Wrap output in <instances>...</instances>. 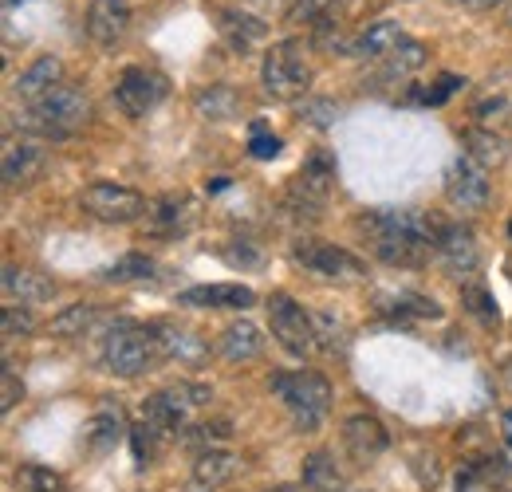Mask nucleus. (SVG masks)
<instances>
[{"mask_svg": "<svg viewBox=\"0 0 512 492\" xmlns=\"http://www.w3.org/2000/svg\"><path fill=\"white\" fill-rule=\"evenodd\" d=\"M158 363H166V359H162L154 323L119 319L99 343V367L107 374H115V378H138V374L154 370Z\"/></svg>", "mask_w": 512, "mask_h": 492, "instance_id": "nucleus-1", "label": "nucleus"}, {"mask_svg": "<svg viewBox=\"0 0 512 492\" xmlns=\"http://www.w3.org/2000/svg\"><path fill=\"white\" fill-rule=\"evenodd\" d=\"M91 119V99L79 91V87H67L60 83L56 91H48L44 99H36L16 123L24 134H36V138H67L75 134L79 126Z\"/></svg>", "mask_w": 512, "mask_h": 492, "instance_id": "nucleus-2", "label": "nucleus"}, {"mask_svg": "<svg viewBox=\"0 0 512 492\" xmlns=\"http://www.w3.org/2000/svg\"><path fill=\"white\" fill-rule=\"evenodd\" d=\"M268 386L276 390V398L288 406L292 422H296L304 433H312L316 426H320L323 418H327V410H331V398H335L331 382L323 378L320 370H288V374H272Z\"/></svg>", "mask_w": 512, "mask_h": 492, "instance_id": "nucleus-3", "label": "nucleus"}, {"mask_svg": "<svg viewBox=\"0 0 512 492\" xmlns=\"http://www.w3.org/2000/svg\"><path fill=\"white\" fill-rule=\"evenodd\" d=\"M209 398H213V390L205 382H178V386L158 390V394H150L142 402V422L158 437L178 433L186 430V422H190V414L197 406H209Z\"/></svg>", "mask_w": 512, "mask_h": 492, "instance_id": "nucleus-4", "label": "nucleus"}, {"mask_svg": "<svg viewBox=\"0 0 512 492\" xmlns=\"http://www.w3.org/2000/svg\"><path fill=\"white\" fill-rule=\"evenodd\" d=\"M304 40H280L264 52L260 63V83L272 99H300L312 83V67L304 60Z\"/></svg>", "mask_w": 512, "mask_h": 492, "instance_id": "nucleus-5", "label": "nucleus"}, {"mask_svg": "<svg viewBox=\"0 0 512 492\" xmlns=\"http://www.w3.org/2000/svg\"><path fill=\"white\" fill-rule=\"evenodd\" d=\"M355 229L363 233V245L371 248L383 264H390V268H418L426 260V252H430L426 245L410 241L406 233H398L386 209H371V213L355 217Z\"/></svg>", "mask_w": 512, "mask_h": 492, "instance_id": "nucleus-6", "label": "nucleus"}, {"mask_svg": "<svg viewBox=\"0 0 512 492\" xmlns=\"http://www.w3.org/2000/svg\"><path fill=\"white\" fill-rule=\"evenodd\" d=\"M264 308H268V327H272L276 343H280L292 359H308V355L316 351V323H312V315L300 308L292 296L276 292V296H268Z\"/></svg>", "mask_w": 512, "mask_h": 492, "instance_id": "nucleus-7", "label": "nucleus"}, {"mask_svg": "<svg viewBox=\"0 0 512 492\" xmlns=\"http://www.w3.org/2000/svg\"><path fill=\"white\" fill-rule=\"evenodd\" d=\"M79 205H83L87 217L107 221V225H130V221L150 213V205H146V197L138 189L115 182H91L79 193Z\"/></svg>", "mask_w": 512, "mask_h": 492, "instance_id": "nucleus-8", "label": "nucleus"}, {"mask_svg": "<svg viewBox=\"0 0 512 492\" xmlns=\"http://www.w3.org/2000/svg\"><path fill=\"white\" fill-rule=\"evenodd\" d=\"M166 95H170V79L162 71H154V67H142V63L127 67L119 75V83H115V103L123 107V115H130V119H142Z\"/></svg>", "mask_w": 512, "mask_h": 492, "instance_id": "nucleus-9", "label": "nucleus"}, {"mask_svg": "<svg viewBox=\"0 0 512 492\" xmlns=\"http://www.w3.org/2000/svg\"><path fill=\"white\" fill-rule=\"evenodd\" d=\"M331 182H335V162H331L327 154H316V158L296 174V182L288 185V209H292L296 217L316 221L323 213V205H327V197H331Z\"/></svg>", "mask_w": 512, "mask_h": 492, "instance_id": "nucleus-10", "label": "nucleus"}, {"mask_svg": "<svg viewBox=\"0 0 512 492\" xmlns=\"http://www.w3.org/2000/svg\"><path fill=\"white\" fill-rule=\"evenodd\" d=\"M292 260L316 276H327V280H355L363 276V260L351 256L347 248L327 245V241H316V237H300L292 241Z\"/></svg>", "mask_w": 512, "mask_h": 492, "instance_id": "nucleus-11", "label": "nucleus"}, {"mask_svg": "<svg viewBox=\"0 0 512 492\" xmlns=\"http://www.w3.org/2000/svg\"><path fill=\"white\" fill-rule=\"evenodd\" d=\"M489 193H493V185H489V174H485V166H481V162H473V158L465 154V158H457V162L449 166L446 197H449V205H453V209L477 213V209H485V205H489Z\"/></svg>", "mask_w": 512, "mask_h": 492, "instance_id": "nucleus-12", "label": "nucleus"}, {"mask_svg": "<svg viewBox=\"0 0 512 492\" xmlns=\"http://www.w3.org/2000/svg\"><path fill=\"white\" fill-rule=\"evenodd\" d=\"M48 162V150L40 138L32 134H20V138H8L4 142V154H0V170H4V182L8 185H28Z\"/></svg>", "mask_w": 512, "mask_h": 492, "instance_id": "nucleus-13", "label": "nucleus"}, {"mask_svg": "<svg viewBox=\"0 0 512 492\" xmlns=\"http://www.w3.org/2000/svg\"><path fill=\"white\" fill-rule=\"evenodd\" d=\"M0 284H4V296L12 300V304H48L52 296H56V280L48 276V272H36V268H20V264H4V276H0Z\"/></svg>", "mask_w": 512, "mask_h": 492, "instance_id": "nucleus-14", "label": "nucleus"}, {"mask_svg": "<svg viewBox=\"0 0 512 492\" xmlns=\"http://www.w3.org/2000/svg\"><path fill=\"white\" fill-rule=\"evenodd\" d=\"M130 28V4L127 0H91L87 8V36L103 48H115Z\"/></svg>", "mask_w": 512, "mask_h": 492, "instance_id": "nucleus-15", "label": "nucleus"}, {"mask_svg": "<svg viewBox=\"0 0 512 492\" xmlns=\"http://www.w3.org/2000/svg\"><path fill=\"white\" fill-rule=\"evenodd\" d=\"M343 445L351 449L355 461H375L390 445V430L379 418H371V414H351L343 422Z\"/></svg>", "mask_w": 512, "mask_h": 492, "instance_id": "nucleus-16", "label": "nucleus"}, {"mask_svg": "<svg viewBox=\"0 0 512 492\" xmlns=\"http://www.w3.org/2000/svg\"><path fill=\"white\" fill-rule=\"evenodd\" d=\"M178 304L186 308H253L256 304V292L245 288V284H201V288H186L178 296Z\"/></svg>", "mask_w": 512, "mask_h": 492, "instance_id": "nucleus-17", "label": "nucleus"}, {"mask_svg": "<svg viewBox=\"0 0 512 492\" xmlns=\"http://www.w3.org/2000/svg\"><path fill=\"white\" fill-rule=\"evenodd\" d=\"M288 20L304 24L316 40H331L335 28H339V0H292Z\"/></svg>", "mask_w": 512, "mask_h": 492, "instance_id": "nucleus-18", "label": "nucleus"}, {"mask_svg": "<svg viewBox=\"0 0 512 492\" xmlns=\"http://www.w3.org/2000/svg\"><path fill=\"white\" fill-rule=\"evenodd\" d=\"M193 111L205 123H233V119H241V95L229 83H209L193 95Z\"/></svg>", "mask_w": 512, "mask_h": 492, "instance_id": "nucleus-19", "label": "nucleus"}, {"mask_svg": "<svg viewBox=\"0 0 512 492\" xmlns=\"http://www.w3.org/2000/svg\"><path fill=\"white\" fill-rule=\"evenodd\" d=\"M123 437H127V418H123L119 406H107V402L95 410V418L83 430V441H87L91 453H111Z\"/></svg>", "mask_w": 512, "mask_h": 492, "instance_id": "nucleus-20", "label": "nucleus"}, {"mask_svg": "<svg viewBox=\"0 0 512 492\" xmlns=\"http://www.w3.org/2000/svg\"><path fill=\"white\" fill-rule=\"evenodd\" d=\"M60 79H64V63L56 60V56H40V60L28 63V67L20 71V79H16V95L36 103V99H44L48 91H56Z\"/></svg>", "mask_w": 512, "mask_h": 492, "instance_id": "nucleus-21", "label": "nucleus"}, {"mask_svg": "<svg viewBox=\"0 0 512 492\" xmlns=\"http://www.w3.org/2000/svg\"><path fill=\"white\" fill-rule=\"evenodd\" d=\"M438 256L449 264V272H473L477 268V241L465 225H442Z\"/></svg>", "mask_w": 512, "mask_h": 492, "instance_id": "nucleus-22", "label": "nucleus"}, {"mask_svg": "<svg viewBox=\"0 0 512 492\" xmlns=\"http://www.w3.org/2000/svg\"><path fill=\"white\" fill-rule=\"evenodd\" d=\"M402 40H406V32L394 20H375V24H367V32H359V40L351 44V52L363 56V60H386Z\"/></svg>", "mask_w": 512, "mask_h": 492, "instance_id": "nucleus-23", "label": "nucleus"}, {"mask_svg": "<svg viewBox=\"0 0 512 492\" xmlns=\"http://www.w3.org/2000/svg\"><path fill=\"white\" fill-rule=\"evenodd\" d=\"M237 465H241L237 453H229V449H205L193 461V485L197 489H221L225 481H233Z\"/></svg>", "mask_w": 512, "mask_h": 492, "instance_id": "nucleus-24", "label": "nucleus"}, {"mask_svg": "<svg viewBox=\"0 0 512 492\" xmlns=\"http://www.w3.org/2000/svg\"><path fill=\"white\" fill-rule=\"evenodd\" d=\"M260 347H264V335H260V327L249 323V319H237V323H229L221 331V355L229 363H249V359L260 355Z\"/></svg>", "mask_w": 512, "mask_h": 492, "instance_id": "nucleus-25", "label": "nucleus"}, {"mask_svg": "<svg viewBox=\"0 0 512 492\" xmlns=\"http://www.w3.org/2000/svg\"><path fill=\"white\" fill-rule=\"evenodd\" d=\"M154 335H158V347H162V359H178V363H197L205 355V343L193 335V331H182L174 323H154Z\"/></svg>", "mask_w": 512, "mask_h": 492, "instance_id": "nucleus-26", "label": "nucleus"}, {"mask_svg": "<svg viewBox=\"0 0 512 492\" xmlns=\"http://www.w3.org/2000/svg\"><path fill=\"white\" fill-rule=\"evenodd\" d=\"M150 225H154V233H162V237H174V233H186L193 221V201L190 197H162L158 205H150Z\"/></svg>", "mask_w": 512, "mask_h": 492, "instance_id": "nucleus-27", "label": "nucleus"}, {"mask_svg": "<svg viewBox=\"0 0 512 492\" xmlns=\"http://www.w3.org/2000/svg\"><path fill=\"white\" fill-rule=\"evenodd\" d=\"M221 32H225V36H229V44L245 56V52H249V44H256V40H264V36H268V24H264L260 16L237 12V8H225V12H221Z\"/></svg>", "mask_w": 512, "mask_h": 492, "instance_id": "nucleus-28", "label": "nucleus"}, {"mask_svg": "<svg viewBox=\"0 0 512 492\" xmlns=\"http://www.w3.org/2000/svg\"><path fill=\"white\" fill-rule=\"evenodd\" d=\"M426 56H430V52H426V44L406 36V40H402V44H398V48L383 60V71H379V75H383V79H406V75H414V71L426 63Z\"/></svg>", "mask_w": 512, "mask_h": 492, "instance_id": "nucleus-29", "label": "nucleus"}, {"mask_svg": "<svg viewBox=\"0 0 512 492\" xmlns=\"http://www.w3.org/2000/svg\"><path fill=\"white\" fill-rule=\"evenodd\" d=\"M95 323H99V308H95V304H71V308H64L48 323V331H52L56 339H79V335H87Z\"/></svg>", "mask_w": 512, "mask_h": 492, "instance_id": "nucleus-30", "label": "nucleus"}, {"mask_svg": "<svg viewBox=\"0 0 512 492\" xmlns=\"http://www.w3.org/2000/svg\"><path fill=\"white\" fill-rule=\"evenodd\" d=\"M304 489L308 492H343V473L327 453L304 457Z\"/></svg>", "mask_w": 512, "mask_h": 492, "instance_id": "nucleus-31", "label": "nucleus"}, {"mask_svg": "<svg viewBox=\"0 0 512 492\" xmlns=\"http://www.w3.org/2000/svg\"><path fill=\"white\" fill-rule=\"evenodd\" d=\"M465 146H469V158L481 162V166H497V162H505V154H509L505 138H497V134H489V130H465Z\"/></svg>", "mask_w": 512, "mask_h": 492, "instance_id": "nucleus-32", "label": "nucleus"}, {"mask_svg": "<svg viewBox=\"0 0 512 492\" xmlns=\"http://www.w3.org/2000/svg\"><path fill=\"white\" fill-rule=\"evenodd\" d=\"M16 485L24 492H67V481L48 465H24L16 473Z\"/></svg>", "mask_w": 512, "mask_h": 492, "instance_id": "nucleus-33", "label": "nucleus"}, {"mask_svg": "<svg viewBox=\"0 0 512 492\" xmlns=\"http://www.w3.org/2000/svg\"><path fill=\"white\" fill-rule=\"evenodd\" d=\"M150 272H154V260L146 252H127L119 264L107 268V280L111 284H130V280H146Z\"/></svg>", "mask_w": 512, "mask_h": 492, "instance_id": "nucleus-34", "label": "nucleus"}, {"mask_svg": "<svg viewBox=\"0 0 512 492\" xmlns=\"http://www.w3.org/2000/svg\"><path fill=\"white\" fill-rule=\"evenodd\" d=\"M335 119H339V107L331 99H304L300 103V123L327 130V126H335Z\"/></svg>", "mask_w": 512, "mask_h": 492, "instance_id": "nucleus-35", "label": "nucleus"}, {"mask_svg": "<svg viewBox=\"0 0 512 492\" xmlns=\"http://www.w3.org/2000/svg\"><path fill=\"white\" fill-rule=\"evenodd\" d=\"M312 323H316V343H323L327 351L343 347V323H339L331 311H316V315H312Z\"/></svg>", "mask_w": 512, "mask_h": 492, "instance_id": "nucleus-36", "label": "nucleus"}, {"mask_svg": "<svg viewBox=\"0 0 512 492\" xmlns=\"http://www.w3.org/2000/svg\"><path fill=\"white\" fill-rule=\"evenodd\" d=\"M465 87V79L461 75H442L434 87H426V91H414L410 99H418V103H430V107H438V103H446L453 91H461Z\"/></svg>", "mask_w": 512, "mask_h": 492, "instance_id": "nucleus-37", "label": "nucleus"}, {"mask_svg": "<svg viewBox=\"0 0 512 492\" xmlns=\"http://www.w3.org/2000/svg\"><path fill=\"white\" fill-rule=\"evenodd\" d=\"M0 323H4V335H8V339H24V335H32V331H36L32 311H20L16 304H8V308H4Z\"/></svg>", "mask_w": 512, "mask_h": 492, "instance_id": "nucleus-38", "label": "nucleus"}, {"mask_svg": "<svg viewBox=\"0 0 512 492\" xmlns=\"http://www.w3.org/2000/svg\"><path fill=\"white\" fill-rule=\"evenodd\" d=\"M461 296H465V308L473 311V315H481L485 323H497V319H501V311H497L493 296H489L485 288H465Z\"/></svg>", "mask_w": 512, "mask_h": 492, "instance_id": "nucleus-39", "label": "nucleus"}, {"mask_svg": "<svg viewBox=\"0 0 512 492\" xmlns=\"http://www.w3.org/2000/svg\"><path fill=\"white\" fill-rule=\"evenodd\" d=\"M225 260L229 264H241V268H260L264 264V252L256 245H249V241H233V245L225 248Z\"/></svg>", "mask_w": 512, "mask_h": 492, "instance_id": "nucleus-40", "label": "nucleus"}, {"mask_svg": "<svg viewBox=\"0 0 512 492\" xmlns=\"http://www.w3.org/2000/svg\"><path fill=\"white\" fill-rule=\"evenodd\" d=\"M154 437H158V433L150 430L146 422L130 430V441H134V457H138V469H142V465H150V453H154Z\"/></svg>", "mask_w": 512, "mask_h": 492, "instance_id": "nucleus-41", "label": "nucleus"}, {"mask_svg": "<svg viewBox=\"0 0 512 492\" xmlns=\"http://www.w3.org/2000/svg\"><path fill=\"white\" fill-rule=\"evenodd\" d=\"M280 146H284V142H280L276 134H253L249 154H253V158H276V154H280Z\"/></svg>", "mask_w": 512, "mask_h": 492, "instance_id": "nucleus-42", "label": "nucleus"}, {"mask_svg": "<svg viewBox=\"0 0 512 492\" xmlns=\"http://www.w3.org/2000/svg\"><path fill=\"white\" fill-rule=\"evenodd\" d=\"M24 394V386L16 382V374H12V367L4 363V410H12L16 406V398Z\"/></svg>", "mask_w": 512, "mask_h": 492, "instance_id": "nucleus-43", "label": "nucleus"}, {"mask_svg": "<svg viewBox=\"0 0 512 492\" xmlns=\"http://www.w3.org/2000/svg\"><path fill=\"white\" fill-rule=\"evenodd\" d=\"M457 4H465L469 12H493V8L505 4V0H457Z\"/></svg>", "mask_w": 512, "mask_h": 492, "instance_id": "nucleus-44", "label": "nucleus"}, {"mask_svg": "<svg viewBox=\"0 0 512 492\" xmlns=\"http://www.w3.org/2000/svg\"><path fill=\"white\" fill-rule=\"evenodd\" d=\"M505 441H509V445H512V410H509V414H505Z\"/></svg>", "mask_w": 512, "mask_h": 492, "instance_id": "nucleus-45", "label": "nucleus"}, {"mask_svg": "<svg viewBox=\"0 0 512 492\" xmlns=\"http://www.w3.org/2000/svg\"><path fill=\"white\" fill-rule=\"evenodd\" d=\"M16 4H24V0H4V12H12Z\"/></svg>", "mask_w": 512, "mask_h": 492, "instance_id": "nucleus-46", "label": "nucleus"}, {"mask_svg": "<svg viewBox=\"0 0 512 492\" xmlns=\"http://www.w3.org/2000/svg\"><path fill=\"white\" fill-rule=\"evenodd\" d=\"M272 492H300V489H272Z\"/></svg>", "mask_w": 512, "mask_h": 492, "instance_id": "nucleus-47", "label": "nucleus"}, {"mask_svg": "<svg viewBox=\"0 0 512 492\" xmlns=\"http://www.w3.org/2000/svg\"><path fill=\"white\" fill-rule=\"evenodd\" d=\"M509 237H512V221H509Z\"/></svg>", "mask_w": 512, "mask_h": 492, "instance_id": "nucleus-48", "label": "nucleus"}, {"mask_svg": "<svg viewBox=\"0 0 512 492\" xmlns=\"http://www.w3.org/2000/svg\"><path fill=\"white\" fill-rule=\"evenodd\" d=\"M509 24H512V8H509Z\"/></svg>", "mask_w": 512, "mask_h": 492, "instance_id": "nucleus-49", "label": "nucleus"}]
</instances>
